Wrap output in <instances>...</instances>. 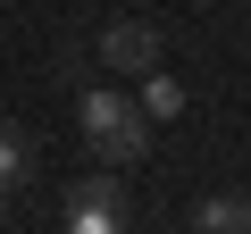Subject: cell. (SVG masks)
Masks as SVG:
<instances>
[{
	"mask_svg": "<svg viewBox=\"0 0 251 234\" xmlns=\"http://www.w3.org/2000/svg\"><path fill=\"white\" fill-rule=\"evenodd\" d=\"M193 234H251V201L243 192H209L193 209Z\"/></svg>",
	"mask_w": 251,
	"mask_h": 234,
	"instance_id": "cell-4",
	"label": "cell"
},
{
	"mask_svg": "<svg viewBox=\"0 0 251 234\" xmlns=\"http://www.w3.org/2000/svg\"><path fill=\"white\" fill-rule=\"evenodd\" d=\"M159 59H168L159 25H143V17H117V25H100V67H117V75H151Z\"/></svg>",
	"mask_w": 251,
	"mask_h": 234,
	"instance_id": "cell-2",
	"label": "cell"
},
{
	"mask_svg": "<svg viewBox=\"0 0 251 234\" xmlns=\"http://www.w3.org/2000/svg\"><path fill=\"white\" fill-rule=\"evenodd\" d=\"M0 209H9V201H0Z\"/></svg>",
	"mask_w": 251,
	"mask_h": 234,
	"instance_id": "cell-7",
	"label": "cell"
},
{
	"mask_svg": "<svg viewBox=\"0 0 251 234\" xmlns=\"http://www.w3.org/2000/svg\"><path fill=\"white\" fill-rule=\"evenodd\" d=\"M84 142L100 151V167H134V159L151 151V117H143L134 100H117L109 84H92V92H84Z\"/></svg>",
	"mask_w": 251,
	"mask_h": 234,
	"instance_id": "cell-1",
	"label": "cell"
},
{
	"mask_svg": "<svg viewBox=\"0 0 251 234\" xmlns=\"http://www.w3.org/2000/svg\"><path fill=\"white\" fill-rule=\"evenodd\" d=\"M143 117H184V84L176 75H151L143 84Z\"/></svg>",
	"mask_w": 251,
	"mask_h": 234,
	"instance_id": "cell-6",
	"label": "cell"
},
{
	"mask_svg": "<svg viewBox=\"0 0 251 234\" xmlns=\"http://www.w3.org/2000/svg\"><path fill=\"white\" fill-rule=\"evenodd\" d=\"M25 176H34V142H25L17 126H0V201H9Z\"/></svg>",
	"mask_w": 251,
	"mask_h": 234,
	"instance_id": "cell-5",
	"label": "cell"
},
{
	"mask_svg": "<svg viewBox=\"0 0 251 234\" xmlns=\"http://www.w3.org/2000/svg\"><path fill=\"white\" fill-rule=\"evenodd\" d=\"M67 226H75V234H117V226H126V192H117V176L75 184V192H67Z\"/></svg>",
	"mask_w": 251,
	"mask_h": 234,
	"instance_id": "cell-3",
	"label": "cell"
}]
</instances>
